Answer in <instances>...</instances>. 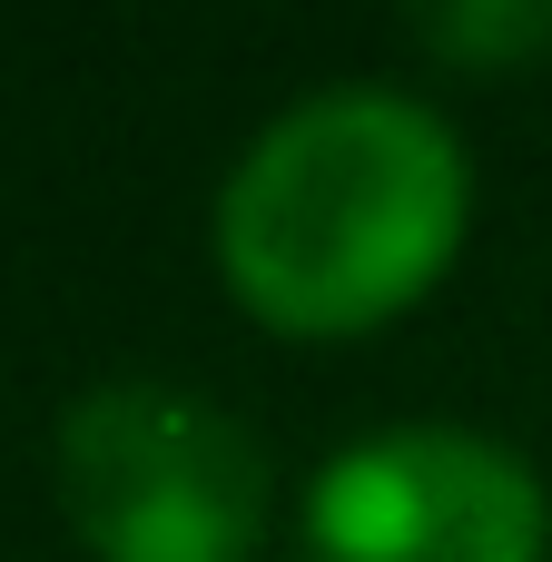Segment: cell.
Segmentation results:
<instances>
[{
  "label": "cell",
  "mask_w": 552,
  "mask_h": 562,
  "mask_svg": "<svg viewBox=\"0 0 552 562\" xmlns=\"http://www.w3.org/2000/svg\"><path fill=\"white\" fill-rule=\"evenodd\" d=\"M543 474L474 425L346 445L306 494V562H543Z\"/></svg>",
  "instance_id": "obj_3"
},
{
  "label": "cell",
  "mask_w": 552,
  "mask_h": 562,
  "mask_svg": "<svg viewBox=\"0 0 552 562\" xmlns=\"http://www.w3.org/2000/svg\"><path fill=\"white\" fill-rule=\"evenodd\" d=\"M444 59H474V69H504L523 49H552V0H464V10H425L415 20Z\"/></svg>",
  "instance_id": "obj_4"
},
{
  "label": "cell",
  "mask_w": 552,
  "mask_h": 562,
  "mask_svg": "<svg viewBox=\"0 0 552 562\" xmlns=\"http://www.w3.org/2000/svg\"><path fill=\"white\" fill-rule=\"evenodd\" d=\"M474 168L405 89H316L217 188V267L277 336H365L464 247Z\"/></svg>",
  "instance_id": "obj_1"
},
{
  "label": "cell",
  "mask_w": 552,
  "mask_h": 562,
  "mask_svg": "<svg viewBox=\"0 0 552 562\" xmlns=\"http://www.w3.org/2000/svg\"><path fill=\"white\" fill-rule=\"evenodd\" d=\"M59 504L99 562H247L267 454L188 385H99L59 415Z\"/></svg>",
  "instance_id": "obj_2"
}]
</instances>
